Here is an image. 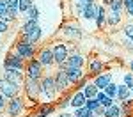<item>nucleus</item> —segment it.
<instances>
[{
  "mask_svg": "<svg viewBox=\"0 0 133 117\" xmlns=\"http://www.w3.org/2000/svg\"><path fill=\"white\" fill-rule=\"evenodd\" d=\"M123 23V12H115V11H108L107 9V27H119Z\"/></svg>",
  "mask_w": 133,
  "mask_h": 117,
  "instance_id": "nucleus-21",
  "label": "nucleus"
},
{
  "mask_svg": "<svg viewBox=\"0 0 133 117\" xmlns=\"http://www.w3.org/2000/svg\"><path fill=\"white\" fill-rule=\"evenodd\" d=\"M96 9H98V2H87V4H85V7H83V11L80 12V18H82L85 23H87V21L94 23Z\"/></svg>",
  "mask_w": 133,
  "mask_h": 117,
  "instance_id": "nucleus-18",
  "label": "nucleus"
},
{
  "mask_svg": "<svg viewBox=\"0 0 133 117\" xmlns=\"http://www.w3.org/2000/svg\"><path fill=\"white\" fill-rule=\"evenodd\" d=\"M96 99H98V103H99L103 108H107V106L114 105V101H115V99H112V98H108V96L105 94L103 91H98V94H96Z\"/></svg>",
  "mask_w": 133,
  "mask_h": 117,
  "instance_id": "nucleus-28",
  "label": "nucleus"
},
{
  "mask_svg": "<svg viewBox=\"0 0 133 117\" xmlns=\"http://www.w3.org/2000/svg\"><path fill=\"white\" fill-rule=\"evenodd\" d=\"M69 103H71V92H64L57 98V101H55V108H57V112H62V110H68L69 108Z\"/></svg>",
  "mask_w": 133,
  "mask_h": 117,
  "instance_id": "nucleus-24",
  "label": "nucleus"
},
{
  "mask_svg": "<svg viewBox=\"0 0 133 117\" xmlns=\"http://www.w3.org/2000/svg\"><path fill=\"white\" fill-rule=\"evenodd\" d=\"M57 112L55 103H37L32 110L30 117H50Z\"/></svg>",
  "mask_w": 133,
  "mask_h": 117,
  "instance_id": "nucleus-14",
  "label": "nucleus"
},
{
  "mask_svg": "<svg viewBox=\"0 0 133 117\" xmlns=\"http://www.w3.org/2000/svg\"><path fill=\"white\" fill-rule=\"evenodd\" d=\"M55 117H73L71 112H68V110H62V112H57V115Z\"/></svg>",
  "mask_w": 133,
  "mask_h": 117,
  "instance_id": "nucleus-40",
  "label": "nucleus"
},
{
  "mask_svg": "<svg viewBox=\"0 0 133 117\" xmlns=\"http://www.w3.org/2000/svg\"><path fill=\"white\" fill-rule=\"evenodd\" d=\"M32 4H34V0H20V2H18V9H20V16L27 12V9L30 7Z\"/></svg>",
  "mask_w": 133,
  "mask_h": 117,
  "instance_id": "nucleus-34",
  "label": "nucleus"
},
{
  "mask_svg": "<svg viewBox=\"0 0 133 117\" xmlns=\"http://www.w3.org/2000/svg\"><path fill=\"white\" fill-rule=\"evenodd\" d=\"M53 76H55V85H57V91L59 94H64V92H69V89H73L71 84H69V78L64 69H55L53 71Z\"/></svg>",
  "mask_w": 133,
  "mask_h": 117,
  "instance_id": "nucleus-12",
  "label": "nucleus"
},
{
  "mask_svg": "<svg viewBox=\"0 0 133 117\" xmlns=\"http://www.w3.org/2000/svg\"><path fill=\"white\" fill-rule=\"evenodd\" d=\"M94 25H96V29H99V30H101L103 27H107V7L101 5L99 2H98V9H96Z\"/></svg>",
  "mask_w": 133,
  "mask_h": 117,
  "instance_id": "nucleus-20",
  "label": "nucleus"
},
{
  "mask_svg": "<svg viewBox=\"0 0 133 117\" xmlns=\"http://www.w3.org/2000/svg\"><path fill=\"white\" fill-rule=\"evenodd\" d=\"M123 34H124V37H126L128 41H131V44H133V23H126V25H124Z\"/></svg>",
  "mask_w": 133,
  "mask_h": 117,
  "instance_id": "nucleus-33",
  "label": "nucleus"
},
{
  "mask_svg": "<svg viewBox=\"0 0 133 117\" xmlns=\"http://www.w3.org/2000/svg\"><path fill=\"white\" fill-rule=\"evenodd\" d=\"M73 117H91L92 115V112L89 110V108H85V106H80V108H75L71 112Z\"/></svg>",
  "mask_w": 133,
  "mask_h": 117,
  "instance_id": "nucleus-31",
  "label": "nucleus"
},
{
  "mask_svg": "<svg viewBox=\"0 0 133 117\" xmlns=\"http://www.w3.org/2000/svg\"><path fill=\"white\" fill-rule=\"evenodd\" d=\"M25 76L27 78H32V80H41L43 74H44V67H43L39 60L37 59H30V60H27L25 64Z\"/></svg>",
  "mask_w": 133,
  "mask_h": 117,
  "instance_id": "nucleus-8",
  "label": "nucleus"
},
{
  "mask_svg": "<svg viewBox=\"0 0 133 117\" xmlns=\"http://www.w3.org/2000/svg\"><path fill=\"white\" fill-rule=\"evenodd\" d=\"M41 37H43V27H41V25H36L30 32H27V34L20 36L18 39H23V41L32 43V44H37V43L41 41Z\"/></svg>",
  "mask_w": 133,
  "mask_h": 117,
  "instance_id": "nucleus-17",
  "label": "nucleus"
},
{
  "mask_svg": "<svg viewBox=\"0 0 133 117\" xmlns=\"http://www.w3.org/2000/svg\"><path fill=\"white\" fill-rule=\"evenodd\" d=\"M110 82H112V73H108V71H103V73H99L98 76L92 78V84L98 87V91H103Z\"/></svg>",
  "mask_w": 133,
  "mask_h": 117,
  "instance_id": "nucleus-19",
  "label": "nucleus"
},
{
  "mask_svg": "<svg viewBox=\"0 0 133 117\" xmlns=\"http://www.w3.org/2000/svg\"><path fill=\"white\" fill-rule=\"evenodd\" d=\"M59 96L53 73H44L39 80V103H55Z\"/></svg>",
  "mask_w": 133,
  "mask_h": 117,
  "instance_id": "nucleus-1",
  "label": "nucleus"
},
{
  "mask_svg": "<svg viewBox=\"0 0 133 117\" xmlns=\"http://www.w3.org/2000/svg\"><path fill=\"white\" fill-rule=\"evenodd\" d=\"M99 103H98V99H96V98H87V99H85V108H89V110H91V112H94V110H96V108H99Z\"/></svg>",
  "mask_w": 133,
  "mask_h": 117,
  "instance_id": "nucleus-35",
  "label": "nucleus"
},
{
  "mask_svg": "<svg viewBox=\"0 0 133 117\" xmlns=\"http://www.w3.org/2000/svg\"><path fill=\"white\" fill-rule=\"evenodd\" d=\"M64 71H66V74H68V78H69L71 87H75L78 82H82L83 78L87 76L85 71H83V67H66Z\"/></svg>",
  "mask_w": 133,
  "mask_h": 117,
  "instance_id": "nucleus-16",
  "label": "nucleus"
},
{
  "mask_svg": "<svg viewBox=\"0 0 133 117\" xmlns=\"http://www.w3.org/2000/svg\"><path fill=\"white\" fill-rule=\"evenodd\" d=\"M108 11H115V12H124V5H123V0H112L110 5L107 7Z\"/></svg>",
  "mask_w": 133,
  "mask_h": 117,
  "instance_id": "nucleus-32",
  "label": "nucleus"
},
{
  "mask_svg": "<svg viewBox=\"0 0 133 117\" xmlns=\"http://www.w3.org/2000/svg\"><path fill=\"white\" fill-rule=\"evenodd\" d=\"M36 25H39V21H23L20 27V36H23V34H27V32H30Z\"/></svg>",
  "mask_w": 133,
  "mask_h": 117,
  "instance_id": "nucleus-30",
  "label": "nucleus"
},
{
  "mask_svg": "<svg viewBox=\"0 0 133 117\" xmlns=\"http://www.w3.org/2000/svg\"><path fill=\"white\" fill-rule=\"evenodd\" d=\"M37 50H39L37 44H32V43H27V41H23V39H18V41L14 43V46H12L11 52L20 55L23 60H30V59H36Z\"/></svg>",
  "mask_w": 133,
  "mask_h": 117,
  "instance_id": "nucleus-4",
  "label": "nucleus"
},
{
  "mask_svg": "<svg viewBox=\"0 0 133 117\" xmlns=\"http://www.w3.org/2000/svg\"><path fill=\"white\" fill-rule=\"evenodd\" d=\"M0 92L5 96L7 99H11V98L21 96L23 94V89H21V85H16V84H12V82H7L5 78H0Z\"/></svg>",
  "mask_w": 133,
  "mask_h": 117,
  "instance_id": "nucleus-10",
  "label": "nucleus"
},
{
  "mask_svg": "<svg viewBox=\"0 0 133 117\" xmlns=\"http://www.w3.org/2000/svg\"><path fill=\"white\" fill-rule=\"evenodd\" d=\"M126 99H131V89L126 87L124 84H117V96H115V101L121 103Z\"/></svg>",
  "mask_w": 133,
  "mask_h": 117,
  "instance_id": "nucleus-25",
  "label": "nucleus"
},
{
  "mask_svg": "<svg viewBox=\"0 0 133 117\" xmlns=\"http://www.w3.org/2000/svg\"><path fill=\"white\" fill-rule=\"evenodd\" d=\"M7 32H9V23L0 20V34H7Z\"/></svg>",
  "mask_w": 133,
  "mask_h": 117,
  "instance_id": "nucleus-38",
  "label": "nucleus"
},
{
  "mask_svg": "<svg viewBox=\"0 0 133 117\" xmlns=\"http://www.w3.org/2000/svg\"><path fill=\"white\" fill-rule=\"evenodd\" d=\"M5 105H7V98H5V96L0 92V114L5 110Z\"/></svg>",
  "mask_w": 133,
  "mask_h": 117,
  "instance_id": "nucleus-37",
  "label": "nucleus"
},
{
  "mask_svg": "<svg viewBox=\"0 0 133 117\" xmlns=\"http://www.w3.org/2000/svg\"><path fill=\"white\" fill-rule=\"evenodd\" d=\"M131 96H133V87H131Z\"/></svg>",
  "mask_w": 133,
  "mask_h": 117,
  "instance_id": "nucleus-46",
  "label": "nucleus"
},
{
  "mask_svg": "<svg viewBox=\"0 0 133 117\" xmlns=\"http://www.w3.org/2000/svg\"><path fill=\"white\" fill-rule=\"evenodd\" d=\"M130 4H133V0H123V5L126 7V5H130Z\"/></svg>",
  "mask_w": 133,
  "mask_h": 117,
  "instance_id": "nucleus-42",
  "label": "nucleus"
},
{
  "mask_svg": "<svg viewBox=\"0 0 133 117\" xmlns=\"http://www.w3.org/2000/svg\"><path fill=\"white\" fill-rule=\"evenodd\" d=\"M25 64H27V60H23L20 55H16L14 52H9L5 57H4V67H9V69L25 71Z\"/></svg>",
  "mask_w": 133,
  "mask_h": 117,
  "instance_id": "nucleus-13",
  "label": "nucleus"
},
{
  "mask_svg": "<svg viewBox=\"0 0 133 117\" xmlns=\"http://www.w3.org/2000/svg\"><path fill=\"white\" fill-rule=\"evenodd\" d=\"M25 98L23 94L21 96H16V98H11L7 99V105H5V112H7V115L9 117H20L23 114V110H25Z\"/></svg>",
  "mask_w": 133,
  "mask_h": 117,
  "instance_id": "nucleus-7",
  "label": "nucleus"
},
{
  "mask_svg": "<svg viewBox=\"0 0 133 117\" xmlns=\"http://www.w3.org/2000/svg\"><path fill=\"white\" fill-rule=\"evenodd\" d=\"M36 59L39 60L43 67H44V73H53L50 69L55 67V62H53V53H51V48L50 44H46V46H39V50L36 53ZM57 69V67H55Z\"/></svg>",
  "mask_w": 133,
  "mask_h": 117,
  "instance_id": "nucleus-6",
  "label": "nucleus"
},
{
  "mask_svg": "<svg viewBox=\"0 0 133 117\" xmlns=\"http://www.w3.org/2000/svg\"><path fill=\"white\" fill-rule=\"evenodd\" d=\"M105 67H107V66H105V60L99 59L98 55L87 59V76H89V78H94V76H98L99 73H103Z\"/></svg>",
  "mask_w": 133,
  "mask_h": 117,
  "instance_id": "nucleus-11",
  "label": "nucleus"
},
{
  "mask_svg": "<svg viewBox=\"0 0 133 117\" xmlns=\"http://www.w3.org/2000/svg\"><path fill=\"white\" fill-rule=\"evenodd\" d=\"M7 82H12L16 85H23V80H25V73L20 71V69H9V67H4V76Z\"/></svg>",
  "mask_w": 133,
  "mask_h": 117,
  "instance_id": "nucleus-15",
  "label": "nucleus"
},
{
  "mask_svg": "<svg viewBox=\"0 0 133 117\" xmlns=\"http://www.w3.org/2000/svg\"><path fill=\"white\" fill-rule=\"evenodd\" d=\"M21 89H23L25 101H32L34 105L39 103V80H32V78H27L25 76Z\"/></svg>",
  "mask_w": 133,
  "mask_h": 117,
  "instance_id": "nucleus-5",
  "label": "nucleus"
},
{
  "mask_svg": "<svg viewBox=\"0 0 133 117\" xmlns=\"http://www.w3.org/2000/svg\"><path fill=\"white\" fill-rule=\"evenodd\" d=\"M85 96H83L82 91H73L71 92V103H69V108H80V106H85Z\"/></svg>",
  "mask_w": 133,
  "mask_h": 117,
  "instance_id": "nucleus-23",
  "label": "nucleus"
},
{
  "mask_svg": "<svg viewBox=\"0 0 133 117\" xmlns=\"http://www.w3.org/2000/svg\"><path fill=\"white\" fill-rule=\"evenodd\" d=\"M2 41H4V34H0V44H2Z\"/></svg>",
  "mask_w": 133,
  "mask_h": 117,
  "instance_id": "nucleus-44",
  "label": "nucleus"
},
{
  "mask_svg": "<svg viewBox=\"0 0 133 117\" xmlns=\"http://www.w3.org/2000/svg\"><path fill=\"white\" fill-rule=\"evenodd\" d=\"M87 62V57H85V53H82L80 50H76V52L69 53V57H68V60L61 66H57V69H66V67H83Z\"/></svg>",
  "mask_w": 133,
  "mask_h": 117,
  "instance_id": "nucleus-9",
  "label": "nucleus"
},
{
  "mask_svg": "<svg viewBox=\"0 0 133 117\" xmlns=\"http://www.w3.org/2000/svg\"><path fill=\"white\" fill-rule=\"evenodd\" d=\"M82 92H83L85 98H96V94H98V87L92 84V80H89V82L82 87Z\"/></svg>",
  "mask_w": 133,
  "mask_h": 117,
  "instance_id": "nucleus-27",
  "label": "nucleus"
},
{
  "mask_svg": "<svg viewBox=\"0 0 133 117\" xmlns=\"http://www.w3.org/2000/svg\"><path fill=\"white\" fill-rule=\"evenodd\" d=\"M83 2H96V0H83Z\"/></svg>",
  "mask_w": 133,
  "mask_h": 117,
  "instance_id": "nucleus-45",
  "label": "nucleus"
},
{
  "mask_svg": "<svg viewBox=\"0 0 133 117\" xmlns=\"http://www.w3.org/2000/svg\"><path fill=\"white\" fill-rule=\"evenodd\" d=\"M21 18H23V21H39V18H41V11H39V7L36 5V2L27 9L25 14H21Z\"/></svg>",
  "mask_w": 133,
  "mask_h": 117,
  "instance_id": "nucleus-22",
  "label": "nucleus"
},
{
  "mask_svg": "<svg viewBox=\"0 0 133 117\" xmlns=\"http://www.w3.org/2000/svg\"><path fill=\"white\" fill-rule=\"evenodd\" d=\"M4 14H7V5L4 0H0V16H4Z\"/></svg>",
  "mask_w": 133,
  "mask_h": 117,
  "instance_id": "nucleus-39",
  "label": "nucleus"
},
{
  "mask_svg": "<svg viewBox=\"0 0 133 117\" xmlns=\"http://www.w3.org/2000/svg\"><path fill=\"white\" fill-rule=\"evenodd\" d=\"M50 48H51V53H53V62H55V67L66 62V60H68V57H69V53H73V52H76V50H78L76 46H73L71 43L62 41V39H55V41H51L50 43Z\"/></svg>",
  "mask_w": 133,
  "mask_h": 117,
  "instance_id": "nucleus-2",
  "label": "nucleus"
},
{
  "mask_svg": "<svg viewBox=\"0 0 133 117\" xmlns=\"http://www.w3.org/2000/svg\"><path fill=\"white\" fill-rule=\"evenodd\" d=\"M57 37L62 39V41H68V43H73V41H78L83 37V29L78 25V21H66L62 25L59 32H57Z\"/></svg>",
  "mask_w": 133,
  "mask_h": 117,
  "instance_id": "nucleus-3",
  "label": "nucleus"
},
{
  "mask_svg": "<svg viewBox=\"0 0 133 117\" xmlns=\"http://www.w3.org/2000/svg\"><path fill=\"white\" fill-rule=\"evenodd\" d=\"M103 92H105V94L108 96V98H112V99H115V96H117V84H115V82H110V84L107 85V87H105V89H103Z\"/></svg>",
  "mask_w": 133,
  "mask_h": 117,
  "instance_id": "nucleus-29",
  "label": "nucleus"
},
{
  "mask_svg": "<svg viewBox=\"0 0 133 117\" xmlns=\"http://www.w3.org/2000/svg\"><path fill=\"white\" fill-rule=\"evenodd\" d=\"M128 67H130V71H131V73H133V59H131V60H130V62H128Z\"/></svg>",
  "mask_w": 133,
  "mask_h": 117,
  "instance_id": "nucleus-43",
  "label": "nucleus"
},
{
  "mask_svg": "<svg viewBox=\"0 0 133 117\" xmlns=\"http://www.w3.org/2000/svg\"><path fill=\"white\" fill-rule=\"evenodd\" d=\"M123 84L126 85V87H130V89L133 87V73H131V71L123 74Z\"/></svg>",
  "mask_w": 133,
  "mask_h": 117,
  "instance_id": "nucleus-36",
  "label": "nucleus"
},
{
  "mask_svg": "<svg viewBox=\"0 0 133 117\" xmlns=\"http://www.w3.org/2000/svg\"><path fill=\"white\" fill-rule=\"evenodd\" d=\"M110 2H112V0H101V5H105V7H108V5H110Z\"/></svg>",
  "mask_w": 133,
  "mask_h": 117,
  "instance_id": "nucleus-41",
  "label": "nucleus"
},
{
  "mask_svg": "<svg viewBox=\"0 0 133 117\" xmlns=\"http://www.w3.org/2000/svg\"><path fill=\"white\" fill-rule=\"evenodd\" d=\"M103 117H121V105H119L117 101H114V105L105 108Z\"/></svg>",
  "mask_w": 133,
  "mask_h": 117,
  "instance_id": "nucleus-26",
  "label": "nucleus"
}]
</instances>
